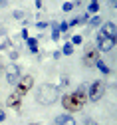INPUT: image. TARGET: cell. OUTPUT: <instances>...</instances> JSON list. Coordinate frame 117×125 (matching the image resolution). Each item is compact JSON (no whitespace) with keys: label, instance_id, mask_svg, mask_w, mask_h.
I'll list each match as a JSON object with an SVG mask.
<instances>
[{"label":"cell","instance_id":"obj_1","mask_svg":"<svg viewBox=\"0 0 117 125\" xmlns=\"http://www.w3.org/2000/svg\"><path fill=\"white\" fill-rule=\"evenodd\" d=\"M85 101H87V85H81L77 91L68 93V95L62 97V105L65 111H79L85 105Z\"/></svg>","mask_w":117,"mask_h":125},{"label":"cell","instance_id":"obj_2","mask_svg":"<svg viewBox=\"0 0 117 125\" xmlns=\"http://www.w3.org/2000/svg\"><path fill=\"white\" fill-rule=\"evenodd\" d=\"M58 87L52 85V83H42L38 89H36V101L42 103V105H54L58 101Z\"/></svg>","mask_w":117,"mask_h":125},{"label":"cell","instance_id":"obj_3","mask_svg":"<svg viewBox=\"0 0 117 125\" xmlns=\"http://www.w3.org/2000/svg\"><path fill=\"white\" fill-rule=\"evenodd\" d=\"M103 95H105V83H103L101 80L93 82V83L87 87V99H89V101H99Z\"/></svg>","mask_w":117,"mask_h":125},{"label":"cell","instance_id":"obj_4","mask_svg":"<svg viewBox=\"0 0 117 125\" xmlns=\"http://www.w3.org/2000/svg\"><path fill=\"white\" fill-rule=\"evenodd\" d=\"M16 85H18V89H16V91H18L20 95H24V93L30 91L32 85H34V77H32V75H24V77H22V75H20V80L16 82Z\"/></svg>","mask_w":117,"mask_h":125},{"label":"cell","instance_id":"obj_5","mask_svg":"<svg viewBox=\"0 0 117 125\" xmlns=\"http://www.w3.org/2000/svg\"><path fill=\"white\" fill-rule=\"evenodd\" d=\"M113 40L111 38H107V36H103L101 32H97V48L101 50V52H109V50H113Z\"/></svg>","mask_w":117,"mask_h":125},{"label":"cell","instance_id":"obj_6","mask_svg":"<svg viewBox=\"0 0 117 125\" xmlns=\"http://www.w3.org/2000/svg\"><path fill=\"white\" fill-rule=\"evenodd\" d=\"M18 80H20V68L16 66V64H10L6 68V82L8 83H16Z\"/></svg>","mask_w":117,"mask_h":125},{"label":"cell","instance_id":"obj_7","mask_svg":"<svg viewBox=\"0 0 117 125\" xmlns=\"http://www.w3.org/2000/svg\"><path fill=\"white\" fill-rule=\"evenodd\" d=\"M95 62H97V50L89 48L85 54H83V64L85 66H95Z\"/></svg>","mask_w":117,"mask_h":125},{"label":"cell","instance_id":"obj_8","mask_svg":"<svg viewBox=\"0 0 117 125\" xmlns=\"http://www.w3.org/2000/svg\"><path fill=\"white\" fill-rule=\"evenodd\" d=\"M20 101H22V95H20L18 91H14V93H10V97L6 99L8 107H12V109H20Z\"/></svg>","mask_w":117,"mask_h":125},{"label":"cell","instance_id":"obj_9","mask_svg":"<svg viewBox=\"0 0 117 125\" xmlns=\"http://www.w3.org/2000/svg\"><path fill=\"white\" fill-rule=\"evenodd\" d=\"M99 32H101L103 36H107V38H115V24L113 22H105L103 26H101V30H99Z\"/></svg>","mask_w":117,"mask_h":125},{"label":"cell","instance_id":"obj_10","mask_svg":"<svg viewBox=\"0 0 117 125\" xmlns=\"http://www.w3.org/2000/svg\"><path fill=\"white\" fill-rule=\"evenodd\" d=\"M56 123H58V125H75V119H74L72 115H65V113H64V115H58V117H56Z\"/></svg>","mask_w":117,"mask_h":125},{"label":"cell","instance_id":"obj_11","mask_svg":"<svg viewBox=\"0 0 117 125\" xmlns=\"http://www.w3.org/2000/svg\"><path fill=\"white\" fill-rule=\"evenodd\" d=\"M26 42H28V48H30V52H38V40H34V38H28Z\"/></svg>","mask_w":117,"mask_h":125},{"label":"cell","instance_id":"obj_12","mask_svg":"<svg viewBox=\"0 0 117 125\" xmlns=\"http://www.w3.org/2000/svg\"><path fill=\"white\" fill-rule=\"evenodd\" d=\"M95 66L99 68V72H101V73H109V68H107V66L103 64L101 60H97V62H95Z\"/></svg>","mask_w":117,"mask_h":125},{"label":"cell","instance_id":"obj_13","mask_svg":"<svg viewBox=\"0 0 117 125\" xmlns=\"http://www.w3.org/2000/svg\"><path fill=\"white\" fill-rule=\"evenodd\" d=\"M87 22H89V28H93V26L101 24V18H99V16H91V20H87Z\"/></svg>","mask_w":117,"mask_h":125},{"label":"cell","instance_id":"obj_14","mask_svg":"<svg viewBox=\"0 0 117 125\" xmlns=\"http://www.w3.org/2000/svg\"><path fill=\"white\" fill-rule=\"evenodd\" d=\"M72 52H74V46H72V44H65L64 50H62V54H65V56H70Z\"/></svg>","mask_w":117,"mask_h":125},{"label":"cell","instance_id":"obj_15","mask_svg":"<svg viewBox=\"0 0 117 125\" xmlns=\"http://www.w3.org/2000/svg\"><path fill=\"white\" fill-rule=\"evenodd\" d=\"M97 10H99V4L95 2V0H91V2H89V12H91V14H95Z\"/></svg>","mask_w":117,"mask_h":125},{"label":"cell","instance_id":"obj_16","mask_svg":"<svg viewBox=\"0 0 117 125\" xmlns=\"http://www.w3.org/2000/svg\"><path fill=\"white\" fill-rule=\"evenodd\" d=\"M24 16H26V14H24L22 10H14V18H16V20H24Z\"/></svg>","mask_w":117,"mask_h":125},{"label":"cell","instance_id":"obj_17","mask_svg":"<svg viewBox=\"0 0 117 125\" xmlns=\"http://www.w3.org/2000/svg\"><path fill=\"white\" fill-rule=\"evenodd\" d=\"M62 8H64V12H70V10L74 8V4H72V2H65V4L62 6Z\"/></svg>","mask_w":117,"mask_h":125},{"label":"cell","instance_id":"obj_18","mask_svg":"<svg viewBox=\"0 0 117 125\" xmlns=\"http://www.w3.org/2000/svg\"><path fill=\"white\" fill-rule=\"evenodd\" d=\"M36 26H38V28H40V30H44V28H46V26H48V22H38V24H36Z\"/></svg>","mask_w":117,"mask_h":125},{"label":"cell","instance_id":"obj_19","mask_svg":"<svg viewBox=\"0 0 117 125\" xmlns=\"http://www.w3.org/2000/svg\"><path fill=\"white\" fill-rule=\"evenodd\" d=\"M85 125H99V123H95L93 119H89V117H87V119H85Z\"/></svg>","mask_w":117,"mask_h":125},{"label":"cell","instance_id":"obj_20","mask_svg":"<svg viewBox=\"0 0 117 125\" xmlns=\"http://www.w3.org/2000/svg\"><path fill=\"white\" fill-rule=\"evenodd\" d=\"M75 24H79V18H74V20H72L68 26H75Z\"/></svg>","mask_w":117,"mask_h":125},{"label":"cell","instance_id":"obj_21","mask_svg":"<svg viewBox=\"0 0 117 125\" xmlns=\"http://www.w3.org/2000/svg\"><path fill=\"white\" fill-rule=\"evenodd\" d=\"M74 44H81V36H74Z\"/></svg>","mask_w":117,"mask_h":125},{"label":"cell","instance_id":"obj_22","mask_svg":"<svg viewBox=\"0 0 117 125\" xmlns=\"http://www.w3.org/2000/svg\"><path fill=\"white\" fill-rule=\"evenodd\" d=\"M22 38H24V40H28V30H26V28L22 30Z\"/></svg>","mask_w":117,"mask_h":125},{"label":"cell","instance_id":"obj_23","mask_svg":"<svg viewBox=\"0 0 117 125\" xmlns=\"http://www.w3.org/2000/svg\"><path fill=\"white\" fill-rule=\"evenodd\" d=\"M6 119V115H4V111H0V121H4Z\"/></svg>","mask_w":117,"mask_h":125},{"label":"cell","instance_id":"obj_24","mask_svg":"<svg viewBox=\"0 0 117 125\" xmlns=\"http://www.w3.org/2000/svg\"><path fill=\"white\" fill-rule=\"evenodd\" d=\"M4 72V64H2V60H0V73Z\"/></svg>","mask_w":117,"mask_h":125},{"label":"cell","instance_id":"obj_25","mask_svg":"<svg viewBox=\"0 0 117 125\" xmlns=\"http://www.w3.org/2000/svg\"><path fill=\"white\" fill-rule=\"evenodd\" d=\"M36 6H38V8H42V0H36Z\"/></svg>","mask_w":117,"mask_h":125},{"label":"cell","instance_id":"obj_26","mask_svg":"<svg viewBox=\"0 0 117 125\" xmlns=\"http://www.w3.org/2000/svg\"><path fill=\"white\" fill-rule=\"evenodd\" d=\"M2 34H4V26L0 24V36H2Z\"/></svg>","mask_w":117,"mask_h":125},{"label":"cell","instance_id":"obj_27","mask_svg":"<svg viewBox=\"0 0 117 125\" xmlns=\"http://www.w3.org/2000/svg\"><path fill=\"white\" fill-rule=\"evenodd\" d=\"M30 125H38V123H30Z\"/></svg>","mask_w":117,"mask_h":125}]
</instances>
